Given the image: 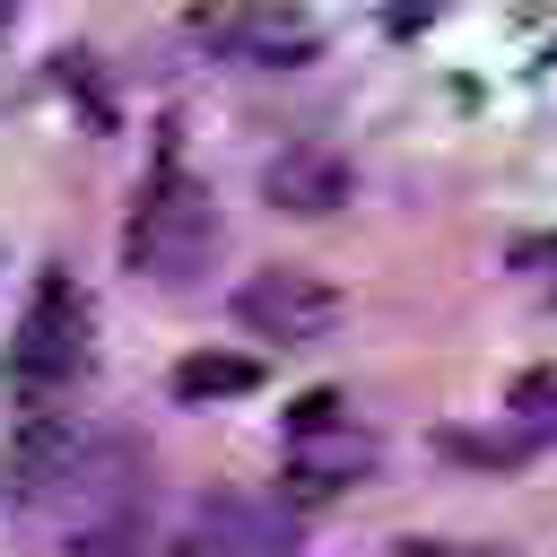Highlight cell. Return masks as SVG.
<instances>
[{"instance_id": "cell-15", "label": "cell", "mask_w": 557, "mask_h": 557, "mask_svg": "<svg viewBox=\"0 0 557 557\" xmlns=\"http://www.w3.org/2000/svg\"><path fill=\"white\" fill-rule=\"evenodd\" d=\"M0 35H9V9H0Z\"/></svg>"}, {"instance_id": "cell-10", "label": "cell", "mask_w": 557, "mask_h": 557, "mask_svg": "<svg viewBox=\"0 0 557 557\" xmlns=\"http://www.w3.org/2000/svg\"><path fill=\"white\" fill-rule=\"evenodd\" d=\"M331 426H348V392H305V400H287V418H278V444H313V435H331Z\"/></svg>"}, {"instance_id": "cell-12", "label": "cell", "mask_w": 557, "mask_h": 557, "mask_svg": "<svg viewBox=\"0 0 557 557\" xmlns=\"http://www.w3.org/2000/svg\"><path fill=\"white\" fill-rule=\"evenodd\" d=\"M78 557H165V540H148V531H139V513H122V522L87 531V548H78Z\"/></svg>"}, {"instance_id": "cell-2", "label": "cell", "mask_w": 557, "mask_h": 557, "mask_svg": "<svg viewBox=\"0 0 557 557\" xmlns=\"http://www.w3.org/2000/svg\"><path fill=\"white\" fill-rule=\"evenodd\" d=\"M87 357H96V313H87L78 278L44 270L35 296H26V313H17V331H9V374L26 392H70L87 374Z\"/></svg>"}, {"instance_id": "cell-4", "label": "cell", "mask_w": 557, "mask_h": 557, "mask_svg": "<svg viewBox=\"0 0 557 557\" xmlns=\"http://www.w3.org/2000/svg\"><path fill=\"white\" fill-rule=\"evenodd\" d=\"M191 35L218 44L226 61H252V70H296L322 44V26L305 9H191Z\"/></svg>"}, {"instance_id": "cell-14", "label": "cell", "mask_w": 557, "mask_h": 557, "mask_svg": "<svg viewBox=\"0 0 557 557\" xmlns=\"http://www.w3.org/2000/svg\"><path fill=\"white\" fill-rule=\"evenodd\" d=\"M522 261H557V244H531V252H522ZM548 278H557V270H548Z\"/></svg>"}, {"instance_id": "cell-3", "label": "cell", "mask_w": 557, "mask_h": 557, "mask_svg": "<svg viewBox=\"0 0 557 557\" xmlns=\"http://www.w3.org/2000/svg\"><path fill=\"white\" fill-rule=\"evenodd\" d=\"M235 322L252 331V339H278V348H322L339 322H348V296L331 287V278H313V270H252L244 287H235Z\"/></svg>"}, {"instance_id": "cell-7", "label": "cell", "mask_w": 557, "mask_h": 557, "mask_svg": "<svg viewBox=\"0 0 557 557\" xmlns=\"http://www.w3.org/2000/svg\"><path fill=\"white\" fill-rule=\"evenodd\" d=\"M174 548L183 557H287L296 548V522L287 513H261L244 496H209V505H191V531Z\"/></svg>"}, {"instance_id": "cell-1", "label": "cell", "mask_w": 557, "mask_h": 557, "mask_svg": "<svg viewBox=\"0 0 557 557\" xmlns=\"http://www.w3.org/2000/svg\"><path fill=\"white\" fill-rule=\"evenodd\" d=\"M209 252H218V200H209V183L165 148V157H157V174H148V183H139V200H131L122 261H131V278L191 287V278L209 270Z\"/></svg>"}, {"instance_id": "cell-8", "label": "cell", "mask_w": 557, "mask_h": 557, "mask_svg": "<svg viewBox=\"0 0 557 557\" xmlns=\"http://www.w3.org/2000/svg\"><path fill=\"white\" fill-rule=\"evenodd\" d=\"M244 392H261V366H252V357H235V348H191V357L174 366V400H183V409L244 400Z\"/></svg>"}, {"instance_id": "cell-5", "label": "cell", "mask_w": 557, "mask_h": 557, "mask_svg": "<svg viewBox=\"0 0 557 557\" xmlns=\"http://www.w3.org/2000/svg\"><path fill=\"white\" fill-rule=\"evenodd\" d=\"M374 461H383V444L348 418V426H331V435H313V444H278V496H287V505H331V496L366 487Z\"/></svg>"}, {"instance_id": "cell-11", "label": "cell", "mask_w": 557, "mask_h": 557, "mask_svg": "<svg viewBox=\"0 0 557 557\" xmlns=\"http://www.w3.org/2000/svg\"><path fill=\"white\" fill-rule=\"evenodd\" d=\"M435 444H444V453H453V461H479V470H513V461H522V453H531V444H522V435H513V426H487V435H470V426H444V435H435Z\"/></svg>"}, {"instance_id": "cell-9", "label": "cell", "mask_w": 557, "mask_h": 557, "mask_svg": "<svg viewBox=\"0 0 557 557\" xmlns=\"http://www.w3.org/2000/svg\"><path fill=\"white\" fill-rule=\"evenodd\" d=\"M505 426L540 453V444H557V374H522L513 383V400H505Z\"/></svg>"}, {"instance_id": "cell-13", "label": "cell", "mask_w": 557, "mask_h": 557, "mask_svg": "<svg viewBox=\"0 0 557 557\" xmlns=\"http://www.w3.org/2000/svg\"><path fill=\"white\" fill-rule=\"evenodd\" d=\"M400 557H505V548H470V540H409Z\"/></svg>"}, {"instance_id": "cell-6", "label": "cell", "mask_w": 557, "mask_h": 557, "mask_svg": "<svg viewBox=\"0 0 557 557\" xmlns=\"http://www.w3.org/2000/svg\"><path fill=\"white\" fill-rule=\"evenodd\" d=\"M261 191H270V209H287V218H331V209H348L357 165H348L331 139H296V148H278V157L261 165Z\"/></svg>"}]
</instances>
